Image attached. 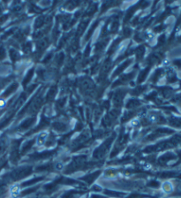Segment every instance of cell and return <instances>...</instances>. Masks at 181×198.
Returning a JSON list of instances; mask_svg holds the SVG:
<instances>
[{"label":"cell","mask_w":181,"mask_h":198,"mask_svg":"<svg viewBox=\"0 0 181 198\" xmlns=\"http://www.w3.org/2000/svg\"><path fill=\"white\" fill-rule=\"evenodd\" d=\"M140 105H141V102L137 99H130L127 104V107L128 109H134Z\"/></svg>","instance_id":"cell-5"},{"label":"cell","mask_w":181,"mask_h":198,"mask_svg":"<svg viewBox=\"0 0 181 198\" xmlns=\"http://www.w3.org/2000/svg\"><path fill=\"white\" fill-rule=\"evenodd\" d=\"M10 56H11V59L13 61H17V60H20V53L14 49H12L10 51Z\"/></svg>","instance_id":"cell-9"},{"label":"cell","mask_w":181,"mask_h":198,"mask_svg":"<svg viewBox=\"0 0 181 198\" xmlns=\"http://www.w3.org/2000/svg\"><path fill=\"white\" fill-rule=\"evenodd\" d=\"M17 89H18V83H14V84L10 85L9 88L6 90V92L3 94V97H8L10 94L14 93Z\"/></svg>","instance_id":"cell-6"},{"label":"cell","mask_w":181,"mask_h":198,"mask_svg":"<svg viewBox=\"0 0 181 198\" xmlns=\"http://www.w3.org/2000/svg\"><path fill=\"white\" fill-rule=\"evenodd\" d=\"M34 120H35V119H34V117L33 118H29V119H26V120L23 121L22 124L20 125V129H21V130H25V129L29 128V127L34 123Z\"/></svg>","instance_id":"cell-3"},{"label":"cell","mask_w":181,"mask_h":198,"mask_svg":"<svg viewBox=\"0 0 181 198\" xmlns=\"http://www.w3.org/2000/svg\"><path fill=\"white\" fill-rule=\"evenodd\" d=\"M56 92H57V88L56 87H52L50 88V89L49 90V92L47 94V100L50 101L55 97V95H56Z\"/></svg>","instance_id":"cell-10"},{"label":"cell","mask_w":181,"mask_h":198,"mask_svg":"<svg viewBox=\"0 0 181 198\" xmlns=\"http://www.w3.org/2000/svg\"><path fill=\"white\" fill-rule=\"evenodd\" d=\"M131 61H132V60H127V61H125V62H123V63H122L121 65H119V67L116 69V71L114 72V73H113V75H112V76L115 77V76H117V75H119V73H122V72H123V71H124V70H125V69L129 66V64L131 63Z\"/></svg>","instance_id":"cell-2"},{"label":"cell","mask_w":181,"mask_h":198,"mask_svg":"<svg viewBox=\"0 0 181 198\" xmlns=\"http://www.w3.org/2000/svg\"><path fill=\"white\" fill-rule=\"evenodd\" d=\"M34 69L32 68V69H31V70H29V72L27 73V75H26L25 79L23 80V85H24V86H26L27 83L31 80V79H32V77H33V75H34Z\"/></svg>","instance_id":"cell-7"},{"label":"cell","mask_w":181,"mask_h":198,"mask_svg":"<svg viewBox=\"0 0 181 198\" xmlns=\"http://www.w3.org/2000/svg\"><path fill=\"white\" fill-rule=\"evenodd\" d=\"M148 73V68H146L145 70H142L141 73H140V75H139V79H138V82H142L145 78H146V76H147V74Z\"/></svg>","instance_id":"cell-11"},{"label":"cell","mask_w":181,"mask_h":198,"mask_svg":"<svg viewBox=\"0 0 181 198\" xmlns=\"http://www.w3.org/2000/svg\"><path fill=\"white\" fill-rule=\"evenodd\" d=\"M67 126L66 125L65 122H62V121H57L53 124V128L55 130L58 131V132H62V131H65L66 130Z\"/></svg>","instance_id":"cell-4"},{"label":"cell","mask_w":181,"mask_h":198,"mask_svg":"<svg viewBox=\"0 0 181 198\" xmlns=\"http://www.w3.org/2000/svg\"><path fill=\"white\" fill-rule=\"evenodd\" d=\"M6 53L5 48L1 46L0 47V60H4V59L6 58Z\"/></svg>","instance_id":"cell-12"},{"label":"cell","mask_w":181,"mask_h":198,"mask_svg":"<svg viewBox=\"0 0 181 198\" xmlns=\"http://www.w3.org/2000/svg\"><path fill=\"white\" fill-rule=\"evenodd\" d=\"M126 94H127V92L124 89H119L117 92L115 93L114 97H113V104H114V105L119 106L122 105L123 99H124V97H125Z\"/></svg>","instance_id":"cell-1"},{"label":"cell","mask_w":181,"mask_h":198,"mask_svg":"<svg viewBox=\"0 0 181 198\" xmlns=\"http://www.w3.org/2000/svg\"><path fill=\"white\" fill-rule=\"evenodd\" d=\"M146 89H147V87L146 86H141V85H140V86L136 87V88L134 89V90L132 91V94L134 95V96H139V95H141L142 92H144V90H145Z\"/></svg>","instance_id":"cell-8"},{"label":"cell","mask_w":181,"mask_h":198,"mask_svg":"<svg viewBox=\"0 0 181 198\" xmlns=\"http://www.w3.org/2000/svg\"><path fill=\"white\" fill-rule=\"evenodd\" d=\"M32 49V44L30 43H27L25 45H24V52H29Z\"/></svg>","instance_id":"cell-13"}]
</instances>
